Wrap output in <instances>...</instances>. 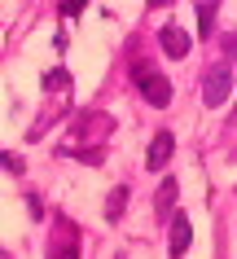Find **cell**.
Here are the masks:
<instances>
[{
	"label": "cell",
	"instance_id": "1",
	"mask_svg": "<svg viewBox=\"0 0 237 259\" xmlns=\"http://www.w3.org/2000/svg\"><path fill=\"white\" fill-rule=\"evenodd\" d=\"M228 93H233V66H211L207 79H202V101L207 106H224L228 101Z\"/></svg>",
	"mask_w": 237,
	"mask_h": 259
},
{
	"label": "cell",
	"instance_id": "2",
	"mask_svg": "<svg viewBox=\"0 0 237 259\" xmlns=\"http://www.w3.org/2000/svg\"><path fill=\"white\" fill-rule=\"evenodd\" d=\"M136 88H140V97H145L150 106H167L171 101L167 75H158V70H150V66H136Z\"/></svg>",
	"mask_w": 237,
	"mask_h": 259
},
{
	"label": "cell",
	"instance_id": "3",
	"mask_svg": "<svg viewBox=\"0 0 237 259\" xmlns=\"http://www.w3.org/2000/svg\"><path fill=\"white\" fill-rule=\"evenodd\" d=\"M57 224H62V242H57V233H53L49 259H79V233H75V224L70 220H57Z\"/></svg>",
	"mask_w": 237,
	"mask_h": 259
},
{
	"label": "cell",
	"instance_id": "4",
	"mask_svg": "<svg viewBox=\"0 0 237 259\" xmlns=\"http://www.w3.org/2000/svg\"><path fill=\"white\" fill-rule=\"evenodd\" d=\"M158 44H163V53L176 57V62L189 57V35H184L180 27H163V31H158Z\"/></svg>",
	"mask_w": 237,
	"mask_h": 259
},
{
	"label": "cell",
	"instance_id": "5",
	"mask_svg": "<svg viewBox=\"0 0 237 259\" xmlns=\"http://www.w3.org/2000/svg\"><path fill=\"white\" fill-rule=\"evenodd\" d=\"M171 150H176V141H171V132H158V137L150 141V154H145V163H150V171H163V163L171 158Z\"/></svg>",
	"mask_w": 237,
	"mask_h": 259
},
{
	"label": "cell",
	"instance_id": "6",
	"mask_svg": "<svg viewBox=\"0 0 237 259\" xmlns=\"http://www.w3.org/2000/svg\"><path fill=\"white\" fill-rule=\"evenodd\" d=\"M189 242H194V229H189V215H180V211H176V215H171V255H184V250H189Z\"/></svg>",
	"mask_w": 237,
	"mask_h": 259
},
{
	"label": "cell",
	"instance_id": "7",
	"mask_svg": "<svg viewBox=\"0 0 237 259\" xmlns=\"http://www.w3.org/2000/svg\"><path fill=\"white\" fill-rule=\"evenodd\" d=\"M176 180H163V185H158V193H154V211H158V215H176Z\"/></svg>",
	"mask_w": 237,
	"mask_h": 259
},
{
	"label": "cell",
	"instance_id": "8",
	"mask_svg": "<svg viewBox=\"0 0 237 259\" xmlns=\"http://www.w3.org/2000/svg\"><path fill=\"white\" fill-rule=\"evenodd\" d=\"M127 198H132V189H127V185L110 189V198H106V220H110V224H119V220H123V206H127Z\"/></svg>",
	"mask_w": 237,
	"mask_h": 259
},
{
	"label": "cell",
	"instance_id": "9",
	"mask_svg": "<svg viewBox=\"0 0 237 259\" xmlns=\"http://www.w3.org/2000/svg\"><path fill=\"white\" fill-rule=\"evenodd\" d=\"M211 27H215V0H202L198 5V40L211 35Z\"/></svg>",
	"mask_w": 237,
	"mask_h": 259
},
{
	"label": "cell",
	"instance_id": "10",
	"mask_svg": "<svg viewBox=\"0 0 237 259\" xmlns=\"http://www.w3.org/2000/svg\"><path fill=\"white\" fill-rule=\"evenodd\" d=\"M84 5H88V0H62V14H66V18H79V14H84Z\"/></svg>",
	"mask_w": 237,
	"mask_h": 259
},
{
	"label": "cell",
	"instance_id": "11",
	"mask_svg": "<svg viewBox=\"0 0 237 259\" xmlns=\"http://www.w3.org/2000/svg\"><path fill=\"white\" fill-rule=\"evenodd\" d=\"M5 167H9L14 176H22V158H18V154H5Z\"/></svg>",
	"mask_w": 237,
	"mask_h": 259
},
{
	"label": "cell",
	"instance_id": "12",
	"mask_svg": "<svg viewBox=\"0 0 237 259\" xmlns=\"http://www.w3.org/2000/svg\"><path fill=\"white\" fill-rule=\"evenodd\" d=\"M224 53H228V57L237 62V35H228V40H224Z\"/></svg>",
	"mask_w": 237,
	"mask_h": 259
},
{
	"label": "cell",
	"instance_id": "13",
	"mask_svg": "<svg viewBox=\"0 0 237 259\" xmlns=\"http://www.w3.org/2000/svg\"><path fill=\"white\" fill-rule=\"evenodd\" d=\"M150 5H154V9H158V5H171V0H150Z\"/></svg>",
	"mask_w": 237,
	"mask_h": 259
}]
</instances>
